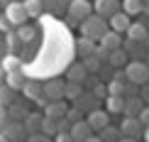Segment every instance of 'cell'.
Listing matches in <instances>:
<instances>
[{"label": "cell", "mask_w": 149, "mask_h": 142, "mask_svg": "<svg viewBox=\"0 0 149 142\" xmlns=\"http://www.w3.org/2000/svg\"><path fill=\"white\" fill-rule=\"evenodd\" d=\"M108 20L100 15H91L86 22H81V34L86 37V39H93V42H100L105 34H108Z\"/></svg>", "instance_id": "cell-1"}, {"label": "cell", "mask_w": 149, "mask_h": 142, "mask_svg": "<svg viewBox=\"0 0 149 142\" xmlns=\"http://www.w3.org/2000/svg\"><path fill=\"white\" fill-rule=\"evenodd\" d=\"M93 15V5L88 0H71L69 3V24H81Z\"/></svg>", "instance_id": "cell-2"}, {"label": "cell", "mask_w": 149, "mask_h": 142, "mask_svg": "<svg viewBox=\"0 0 149 142\" xmlns=\"http://www.w3.org/2000/svg\"><path fill=\"white\" fill-rule=\"evenodd\" d=\"M125 76L132 86H144L149 83V64H142V61H132V64L125 66Z\"/></svg>", "instance_id": "cell-3"}, {"label": "cell", "mask_w": 149, "mask_h": 142, "mask_svg": "<svg viewBox=\"0 0 149 142\" xmlns=\"http://www.w3.org/2000/svg\"><path fill=\"white\" fill-rule=\"evenodd\" d=\"M44 98L49 103H59L66 98V81H61V78H49L44 83Z\"/></svg>", "instance_id": "cell-4"}, {"label": "cell", "mask_w": 149, "mask_h": 142, "mask_svg": "<svg viewBox=\"0 0 149 142\" xmlns=\"http://www.w3.org/2000/svg\"><path fill=\"white\" fill-rule=\"evenodd\" d=\"M0 135H3L8 142H27V137H29L24 122H12V120L3 127V132H0Z\"/></svg>", "instance_id": "cell-5"}, {"label": "cell", "mask_w": 149, "mask_h": 142, "mask_svg": "<svg viewBox=\"0 0 149 142\" xmlns=\"http://www.w3.org/2000/svg\"><path fill=\"white\" fill-rule=\"evenodd\" d=\"M5 17H8V22L10 24H15V27H22L24 22H27V10H24V5L20 3V0H15L12 5H8L5 8Z\"/></svg>", "instance_id": "cell-6"}, {"label": "cell", "mask_w": 149, "mask_h": 142, "mask_svg": "<svg viewBox=\"0 0 149 142\" xmlns=\"http://www.w3.org/2000/svg\"><path fill=\"white\" fill-rule=\"evenodd\" d=\"M86 120H88V125L93 127V132H103L105 130V127H108L110 125V113H108V110H91V113H88V118H86Z\"/></svg>", "instance_id": "cell-7"}, {"label": "cell", "mask_w": 149, "mask_h": 142, "mask_svg": "<svg viewBox=\"0 0 149 142\" xmlns=\"http://www.w3.org/2000/svg\"><path fill=\"white\" fill-rule=\"evenodd\" d=\"M95 12L100 17H105V20H110L113 15H117L120 12V0H95Z\"/></svg>", "instance_id": "cell-8"}, {"label": "cell", "mask_w": 149, "mask_h": 142, "mask_svg": "<svg viewBox=\"0 0 149 142\" xmlns=\"http://www.w3.org/2000/svg\"><path fill=\"white\" fill-rule=\"evenodd\" d=\"M120 132L125 135V137L137 140V135L144 132V125L139 122V118H125V120H122V125H120Z\"/></svg>", "instance_id": "cell-9"}, {"label": "cell", "mask_w": 149, "mask_h": 142, "mask_svg": "<svg viewBox=\"0 0 149 142\" xmlns=\"http://www.w3.org/2000/svg\"><path fill=\"white\" fill-rule=\"evenodd\" d=\"M71 137H73V142H86L88 137H93V127L88 125V120L73 122L71 125Z\"/></svg>", "instance_id": "cell-10"}, {"label": "cell", "mask_w": 149, "mask_h": 142, "mask_svg": "<svg viewBox=\"0 0 149 142\" xmlns=\"http://www.w3.org/2000/svg\"><path fill=\"white\" fill-rule=\"evenodd\" d=\"M66 113H69V108L64 106V101H59V103H49V106L44 108V118L54 120V122H61V120L66 118Z\"/></svg>", "instance_id": "cell-11"}, {"label": "cell", "mask_w": 149, "mask_h": 142, "mask_svg": "<svg viewBox=\"0 0 149 142\" xmlns=\"http://www.w3.org/2000/svg\"><path fill=\"white\" fill-rule=\"evenodd\" d=\"M86 76H88V69L83 66V61H76V64H71L69 69H66V78H69V83H83Z\"/></svg>", "instance_id": "cell-12"}, {"label": "cell", "mask_w": 149, "mask_h": 142, "mask_svg": "<svg viewBox=\"0 0 149 142\" xmlns=\"http://www.w3.org/2000/svg\"><path fill=\"white\" fill-rule=\"evenodd\" d=\"M130 24H132V20H130V15H127V12H117V15H113V17H110V27H113V32H117V34L127 32V29H130Z\"/></svg>", "instance_id": "cell-13"}, {"label": "cell", "mask_w": 149, "mask_h": 142, "mask_svg": "<svg viewBox=\"0 0 149 142\" xmlns=\"http://www.w3.org/2000/svg\"><path fill=\"white\" fill-rule=\"evenodd\" d=\"M22 93L29 98V101H39L42 96H44V86H42L39 81H34V78H29L27 83H24V88H22Z\"/></svg>", "instance_id": "cell-14"}, {"label": "cell", "mask_w": 149, "mask_h": 142, "mask_svg": "<svg viewBox=\"0 0 149 142\" xmlns=\"http://www.w3.org/2000/svg\"><path fill=\"white\" fill-rule=\"evenodd\" d=\"M127 39H132V42H144V39H149V32H147V27L142 22H132L130 24V29H127Z\"/></svg>", "instance_id": "cell-15"}, {"label": "cell", "mask_w": 149, "mask_h": 142, "mask_svg": "<svg viewBox=\"0 0 149 142\" xmlns=\"http://www.w3.org/2000/svg\"><path fill=\"white\" fill-rule=\"evenodd\" d=\"M76 49H78L81 59H88V57H95V52H98L95 42H93V39H86V37H81V39L76 42Z\"/></svg>", "instance_id": "cell-16"}, {"label": "cell", "mask_w": 149, "mask_h": 142, "mask_svg": "<svg viewBox=\"0 0 149 142\" xmlns=\"http://www.w3.org/2000/svg\"><path fill=\"white\" fill-rule=\"evenodd\" d=\"M42 122H44V115H39V113H29L27 120H24V127H27L29 135H39V132H42Z\"/></svg>", "instance_id": "cell-17"}, {"label": "cell", "mask_w": 149, "mask_h": 142, "mask_svg": "<svg viewBox=\"0 0 149 142\" xmlns=\"http://www.w3.org/2000/svg\"><path fill=\"white\" fill-rule=\"evenodd\" d=\"M24 83H27V78L22 76V71H10L8 76H5V86H10L12 91H22Z\"/></svg>", "instance_id": "cell-18"}, {"label": "cell", "mask_w": 149, "mask_h": 142, "mask_svg": "<svg viewBox=\"0 0 149 142\" xmlns=\"http://www.w3.org/2000/svg\"><path fill=\"white\" fill-rule=\"evenodd\" d=\"M142 110H144V108H142V101L137 96H130L125 101V115H127V118H139Z\"/></svg>", "instance_id": "cell-19"}, {"label": "cell", "mask_w": 149, "mask_h": 142, "mask_svg": "<svg viewBox=\"0 0 149 142\" xmlns=\"http://www.w3.org/2000/svg\"><path fill=\"white\" fill-rule=\"evenodd\" d=\"M100 47H103V49H108V52H115V49H122V47H120V34L110 29V32H108V34H105L103 39H100Z\"/></svg>", "instance_id": "cell-20"}, {"label": "cell", "mask_w": 149, "mask_h": 142, "mask_svg": "<svg viewBox=\"0 0 149 142\" xmlns=\"http://www.w3.org/2000/svg\"><path fill=\"white\" fill-rule=\"evenodd\" d=\"M122 12H127L130 17L144 12V0H122Z\"/></svg>", "instance_id": "cell-21"}, {"label": "cell", "mask_w": 149, "mask_h": 142, "mask_svg": "<svg viewBox=\"0 0 149 142\" xmlns=\"http://www.w3.org/2000/svg\"><path fill=\"white\" fill-rule=\"evenodd\" d=\"M8 115H10V120L12 122H24V120H27V108H24V106H17V103H12V106L8 108Z\"/></svg>", "instance_id": "cell-22"}, {"label": "cell", "mask_w": 149, "mask_h": 142, "mask_svg": "<svg viewBox=\"0 0 149 142\" xmlns=\"http://www.w3.org/2000/svg\"><path fill=\"white\" fill-rule=\"evenodd\" d=\"M125 96H108V113H125Z\"/></svg>", "instance_id": "cell-23"}, {"label": "cell", "mask_w": 149, "mask_h": 142, "mask_svg": "<svg viewBox=\"0 0 149 142\" xmlns=\"http://www.w3.org/2000/svg\"><path fill=\"white\" fill-rule=\"evenodd\" d=\"M69 3H71V0H42L44 10H49V12H64V10H69Z\"/></svg>", "instance_id": "cell-24"}, {"label": "cell", "mask_w": 149, "mask_h": 142, "mask_svg": "<svg viewBox=\"0 0 149 142\" xmlns=\"http://www.w3.org/2000/svg\"><path fill=\"white\" fill-rule=\"evenodd\" d=\"M24 10H27L29 17H42V10H44V5H42V0H22Z\"/></svg>", "instance_id": "cell-25"}, {"label": "cell", "mask_w": 149, "mask_h": 142, "mask_svg": "<svg viewBox=\"0 0 149 142\" xmlns=\"http://www.w3.org/2000/svg\"><path fill=\"white\" fill-rule=\"evenodd\" d=\"M15 103V91L10 86H0V108H10Z\"/></svg>", "instance_id": "cell-26"}, {"label": "cell", "mask_w": 149, "mask_h": 142, "mask_svg": "<svg viewBox=\"0 0 149 142\" xmlns=\"http://www.w3.org/2000/svg\"><path fill=\"white\" fill-rule=\"evenodd\" d=\"M93 106H95V96H93V93H86V96H81L78 101H76V106H73V108H78V110H88V113H91V110H95Z\"/></svg>", "instance_id": "cell-27"}, {"label": "cell", "mask_w": 149, "mask_h": 142, "mask_svg": "<svg viewBox=\"0 0 149 142\" xmlns=\"http://www.w3.org/2000/svg\"><path fill=\"white\" fill-rule=\"evenodd\" d=\"M120 135H122V132H120V127H110V125H108L100 135H98V137H100L103 142H120V140H122Z\"/></svg>", "instance_id": "cell-28"}, {"label": "cell", "mask_w": 149, "mask_h": 142, "mask_svg": "<svg viewBox=\"0 0 149 142\" xmlns=\"http://www.w3.org/2000/svg\"><path fill=\"white\" fill-rule=\"evenodd\" d=\"M110 64L113 66H117V69H120V66H125V61H127V49H115V52H110Z\"/></svg>", "instance_id": "cell-29"}, {"label": "cell", "mask_w": 149, "mask_h": 142, "mask_svg": "<svg viewBox=\"0 0 149 142\" xmlns=\"http://www.w3.org/2000/svg\"><path fill=\"white\" fill-rule=\"evenodd\" d=\"M42 135H47V137H52V135H59V122H54V120L44 118V122H42Z\"/></svg>", "instance_id": "cell-30"}, {"label": "cell", "mask_w": 149, "mask_h": 142, "mask_svg": "<svg viewBox=\"0 0 149 142\" xmlns=\"http://www.w3.org/2000/svg\"><path fill=\"white\" fill-rule=\"evenodd\" d=\"M81 96H83V91H81V83H69V81H66V98H71V101H78Z\"/></svg>", "instance_id": "cell-31"}, {"label": "cell", "mask_w": 149, "mask_h": 142, "mask_svg": "<svg viewBox=\"0 0 149 142\" xmlns=\"http://www.w3.org/2000/svg\"><path fill=\"white\" fill-rule=\"evenodd\" d=\"M17 39L24 42V44H29V42L34 39V29H32V27H27V24H22L20 32H17Z\"/></svg>", "instance_id": "cell-32"}, {"label": "cell", "mask_w": 149, "mask_h": 142, "mask_svg": "<svg viewBox=\"0 0 149 142\" xmlns=\"http://www.w3.org/2000/svg\"><path fill=\"white\" fill-rule=\"evenodd\" d=\"M3 69H5V73H10V71H20V59L17 57H8L3 61Z\"/></svg>", "instance_id": "cell-33"}, {"label": "cell", "mask_w": 149, "mask_h": 142, "mask_svg": "<svg viewBox=\"0 0 149 142\" xmlns=\"http://www.w3.org/2000/svg\"><path fill=\"white\" fill-rule=\"evenodd\" d=\"M83 66L88 71H98V69H100V59H98V57H88V59H83Z\"/></svg>", "instance_id": "cell-34"}, {"label": "cell", "mask_w": 149, "mask_h": 142, "mask_svg": "<svg viewBox=\"0 0 149 142\" xmlns=\"http://www.w3.org/2000/svg\"><path fill=\"white\" fill-rule=\"evenodd\" d=\"M66 120H69L71 125H73V122H81V110H78V108H69V113H66Z\"/></svg>", "instance_id": "cell-35"}, {"label": "cell", "mask_w": 149, "mask_h": 142, "mask_svg": "<svg viewBox=\"0 0 149 142\" xmlns=\"http://www.w3.org/2000/svg\"><path fill=\"white\" fill-rule=\"evenodd\" d=\"M10 122V115H8V108H0V132H3V127Z\"/></svg>", "instance_id": "cell-36"}, {"label": "cell", "mask_w": 149, "mask_h": 142, "mask_svg": "<svg viewBox=\"0 0 149 142\" xmlns=\"http://www.w3.org/2000/svg\"><path fill=\"white\" fill-rule=\"evenodd\" d=\"M27 142H52V140H49L47 135H42V132H39V135H29Z\"/></svg>", "instance_id": "cell-37"}, {"label": "cell", "mask_w": 149, "mask_h": 142, "mask_svg": "<svg viewBox=\"0 0 149 142\" xmlns=\"http://www.w3.org/2000/svg\"><path fill=\"white\" fill-rule=\"evenodd\" d=\"M139 122H142L144 127H149V106H147V108L139 113Z\"/></svg>", "instance_id": "cell-38"}, {"label": "cell", "mask_w": 149, "mask_h": 142, "mask_svg": "<svg viewBox=\"0 0 149 142\" xmlns=\"http://www.w3.org/2000/svg\"><path fill=\"white\" fill-rule=\"evenodd\" d=\"M56 142H73V137H71V132H59Z\"/></svg>", "instance_id": "cell-39"}, {"label": "cell", "mask_w": 149, "mask_h": 142, "mask_svg": "<svg viewBox=\"0 0 149 142\" xmlns=\"http://www.w3.org/2000/svg\"><path fill=\"white\" fill-rule=\"evenodd\" d=\"M93 96L95 98H108L105 96V86H95V88H93Z\"/></svg>", "instance_id": "cell-40"}, {"label": "cell", "mask_w": 149, "mask_h": 142, "mask_svg": "<svg viewBox=\"0 0 149 142\" xmlns=\"http://www.w3.org/2000/svg\"><path fill=\"white\" fill-rule=\"evenodd\" d=\"M5 76H8V73H5V69H3V66H0V86H3V81H5Z\"/></svg>", "instance_id": "cell-41"}, {"label": "cell", "mask_w": 149, "mask_h": 142, "mask_svg": "<svg viewBox=\"0 0 149 142\" xmlns=\"http://www.w3.org/2000/svg\"><path fill=\"white\" fill-rule=\"evenodd\" d=\"M86 142H103V140L98 137V135H93V137H88V140H86Z\"/></svg>", "instance_id": "cell-42"}, {"label": "cell", "mask_w": 149, "mask_h": 142, "mask_svg": "<svg viewBox=\"0 0 149 142\" xmlns=\"http://www.w3.org/2000/svg\"><path fill=\"white\" fill-rule=\"evenodd\" d=\"M15 3V0H0V5H3V8H8V5H12Z\"/></svg>", "instance_id": "cell-43"}, {"label": "cell", "mask_w": 149, "mask_h": 142, "mask_svg": "<svg viewBox=\"0 0 149 142\" xmlns=\"http://www.w3.org/2000/svg\"><path fill=\"white\" fill-rule=\"evenodd\" d=\"M120 142H137V140H132V137H122Z\"/></svg>", "instance_id": "cell-44"}, {"label": "cell", "mask_w": 149, "mask_h": 142, "mask_svg": "<svg viewBox=\"0 0 149 142\" xmlns=\"http://www.w3.org/2000/svg\"><path fill=\"white\" fill-rule=\"evenodd\" d=\"M144 12L149 15V0H144Z\"/></svg>", "instance_id": "cell-45"}, {"label": "cell", "mask_w": 149, "mask_h": 142, "mask_svg": "<svg viewBox=\"0 0 149 142\" xmlns=\"http://www.w3.org/2000/svg\"><path fill=\"white\" fill-rule=\"evenodd\" d=\"M144 140L149 142V127H144Z\"/></svg>", "instance_id": "cell-46"}, {"label": "cell", "mask_w": 149, "mask_h": 142, "mask_svg": "<svg viewBox=\"0 0 149 142\" xmlns=\"http://www.w3.org/2000/svg\"><path fill=\"white\" fill-rule=\"evenodd\" d=\"M0 142H8V140H5V137H3V135H0Z\"/></svg>", "instance_id": "cell-47"}, {"label": "cell", "mask_w": 149, "mask_h": 142, "mask_svg": "<svg viewBox=\"0 0 149 142\" xmlns=\"http://www.w3.org/2000/svg\"><path fill=\"white\" fill-rule=\"evenodd\" d=\"M147 64H149V61H147Z\"/></svg>", "instance_id": "cell-48"}]
</instances>
